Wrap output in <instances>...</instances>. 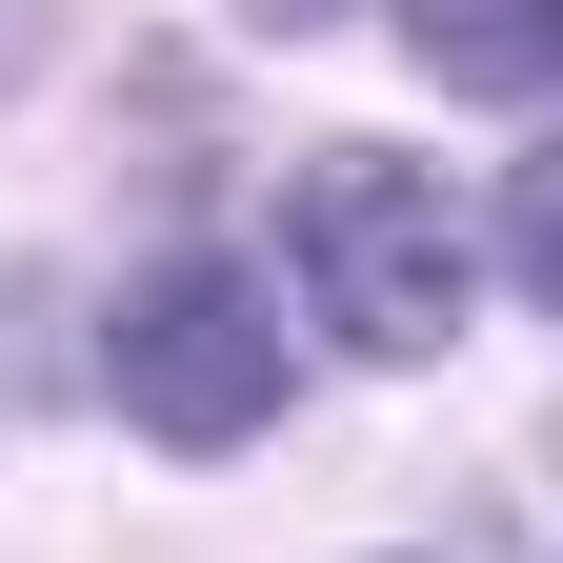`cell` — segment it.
<instances>
[{"instance_id":"cell-1","label":"cell","mask_w":563,"mask_h":563,"mask_svg":"<svg viewBox=\"0 0 563 563\" xmlns=\"http://www.w3.org/2000/svg\"><path fill=\"white\" fill-rule=\"evenodd\" d=\"M282 302L342 363H443L483 302V201H443V162H402V141H302L282 162Z\"/></svg>"},{"instance_id":"cell-2","label":"cell","mask_w":563,"mask_h":563,"mask_svg":"<svg viewBox=\"0 0 563 563\" xmlns=\"http://www.w3.org/2000/svg\"><path fill=\"white\" fill-rule=\"evenodd\" d=\"M282 282L222 262V242H181V262H141L121 302H101V402L141 422L162 463H242L262 422H282Z\"/></svg>"},{"instance_id":"cell-3","label":"cell","mask_w":563,"mask_h":563,"mask_svg":"<svg viewBox=\"0 0 563 563\" xmlns=\"http://www.w3.org/2000/svg\"><path fill=\"white\" fill-rule=\"evenodd\" d=\"M402 41L463 101H563V0H402Z\"/></svg>"},{"instance_id":"cell-4","label":"cell","mask_w":563,"mask_h":563,"mask_svg":"<svg viewBox=\"0 0 563 563\" xmlns=\"http://www.w3.org/2000/svg\"><path fill=\"white\" fill-rule=\"evenodd\" d=\"M483 262H504L523 302H563V101H543V141L504 162V201H483Z\"/></svg>"},{"instance_id":"cell-5","label":"cell","mask_w":563,"mask_h":563,"mask_svg":"<svg viewBox=\"0 0 563 563\" xmlns=\"http://www.w3.org/2000/svg\"><path fill=\"white\" fill-rule=\"evenodd\" d=\"M41 60H60V0H0V101H21Z\"/></svg>"},{"instance_id":"cell-6","label":"cell","mask_w":563,"mask_h":563,"mask_svg":"<svg viewBox=\"0 0 563 563\" xmlns=\"http://www.w3.org/2000/svg\"><path fill=\"white\" fill-rule=\"evenodd\" d=\"M242 21H262V41H322V21H342V0H242Z\"/></svg>"}]
</instances>
